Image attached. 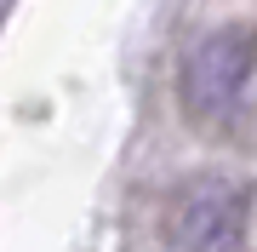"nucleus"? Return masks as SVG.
Wrapping results in <instances>:
<instances>
[{"label": "nucleus", "instance_id": "obj_1", "mask_svg": "<svg viewBox=\"0 0 257 252\" xmlns=\"http://www.w3.org/2000/svg\"><path fill=\"white\" fill-rule=\"evenodd\" d=\"M257 69V29L229 23V29H211L177 63V103H183L189 121H223L240 98H246V80Z\"/></svg>", "mask_w": 257, "mask_h": 252}, {"label": "nucleus", "instance_id": "obj_2", "mask_svg": "<svg viewBox=\"0 0 257 252\" xmlns=\"http://www.w3.org/2000/svg\"><path fill=\"white\" fill-rule=\"evenodd\" d=\"M251 224V189L229 172H200L172 195L177 252H240Z\"/></svg>", "mask_w": 257, "mask_h": 252}, {"label": "nucleus", "instance_id": "obj_3", "mask_svg": "<svg viewBox=\"0 0 257 252\" xmlns=\"http://www.w3.org/2000/svg\"><path fill=\"white\" fill-rule=\"evenodd\" d=\"M0 12H6V0H0Z\"/></svg>", "mask_w": 257, "mask_h": 252}]
</instances>
